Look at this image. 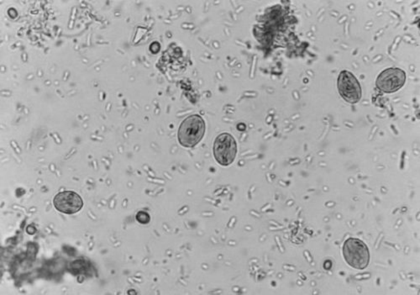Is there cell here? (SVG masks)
I'll use <instances>...</instances> for the list:
<instances>
[{"label":"cell","mask_w":420,"mask_h":295,"mask_svg":"<svg viewBox=\"0 0 420 295\" xmlns=\"http://www.w3.org/2000/svg\"><path fill=\"white\" fill-rule=\"evenodd\" d=\"M343 255L348 264L355 269H365L369 264V249L359 239H347L343 245Z\"/></svg>","instance_id":"7a4b0ae2"},{"label":"cell","mask_w":420,"mask_h":295,"mask_svg":"<svg viewBox=\"0 0 420 295\" xmlns=\"http://www.w3.org/2000/svg\"><path fill=\"white\" fill-rule=\"evenodd\" d=\"M135 218H137V221L141 223V224H148L151 221L149 214L145 212V211H139Z\"/></svg>","instance_id":"52a82bcc"},{"label":"cell","mask_w":420,"mask_h":295,"mask_svg":"<svg viewBox=\"0 0 420 295\" xmlns=\"http://www.w3.org/2000/svg\"><path fill=\"white\" fill-rule=\"evenodd\" d=\"M337 87L339 94L347 103H357L362 98V87L358 78L349 71L339 75Z\"/></svg>","instance_id":"277c9868"},{"label":"cell","mask_w":420,"mask_h":295,"mask_svg":"<svg viewBox=\"0 0 420 295\" xmlns=\"http://www.w3.org/2000/svg\"><path fill=\"white\" fill-rule=\"evenodd\" d=\"M406 81L405 71L397 69V67H392L382 71L379 74L376 85L378 89L384 93H394L405 85Z\"/></svg>","instance_id":"5b68a950"},{"label":"cell","mask_w":420,"mask_h":295,"mask_svg":"<svg viewBox=\"0 0 420 295\" xmlns=\"http://www.w3.org/2000/svg\"><path fill=\"white\" fill-rule=\"evenodd\" d=\"M237 155V143L233 135L222 133L215 138L214 156L219 165L229 166L235 161Z\"/></svg>","instance_id":"3957f363"},{"label":"cell","mask_w":420,"mask_h":295,"mask_svg":"<svg viewBox=\"0 0 420 295\" xmlns=\"http://www.w3.org/2000/svg\"><path fill=\"white\" fill-rule=\"evenodd\" d=\"M205 123L199 115H190L180 125L178 138L180 144L191 149L199 144L205 135Z\"/></svg>","instance_id":"6da1fadb"},{"label":"cell","mask_w":420,"mask_h":295,"mask_svg":"<svg viewBox=\"0 0 420 295\" xmlns=\"http://www.w3.org/2000/svg\"><path fill=\"white\" fill-rule=\"evenodd\" d=\"M55 208L59 212L67 214H73L78 213L81 210L83 206V199L80 195L74 191H63L60 192L53 199Z\"/></svg>","instance_id":"8992f818"}]
</instances>
